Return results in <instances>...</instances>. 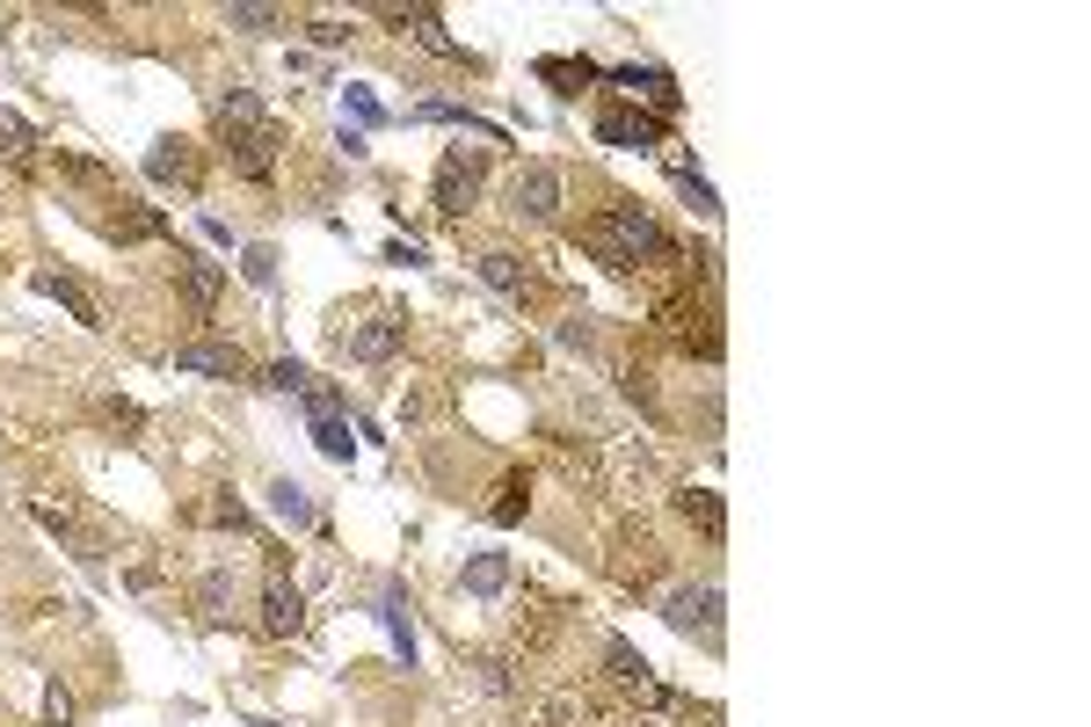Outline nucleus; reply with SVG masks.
<instances>
[{
    "label": "nucleus",
    "mask_w": 1091,
    "mask_h": 727,
    "mask_svg": "<svg viewBox=\"0 0 1091 727\" xmlns=\"http://www.w3.org/2000/svg\"><path fill=\"white\" fill-rule=\"evenodd\" d=\"M379 625L394 633V655L416 662V625H408V597H400V589H386V597H379Z\"/></svg>",
    "instance_id": "obj_20"
},
{
    "label": "nucleus",
    "mask_w": 1091,
    "mask_h": 727,
    "mask_svg": "<svg viewBox=\"0 0 1091 727\" xmlns=\"http://www.w3.org/2000/svg\"><path fill=\"white\" fill-rule=\"evenodd\" d=\"M117 233H124V241H154V233H160V211H124Z\"/></svg>",
    "instance_id": "obj_32"
},
{
    "label": "nucleus",
    "mask_w": 1091,
    "mask_h": 727,
    "mask_svg": "<svg viewBox=\"0 0 1091 727\" xmlns=\"http://www.w3.org/2000/svg\"><path fill=\"white\" fill-rule=\"evenodd\" d=\"M241 277L248 284H277V255H270V247H248V255H241Z\"/></svg>",
    "instance_id": "obj_30"
},
{
    "label": "nucleus",
    "mask_w": 1091,
    "mask_h": 727,
    "mask_svg": "<svg viewBox=\"0 0 1091 727\" xmlns=\"http://www.w3.org/2000/svg\"><path fill=\"white\" fill-rule=\"evenodd\" d=\"M233 168L248 175V182H270L277 175V124H262V131H233Z\"/></svg>",
    "instance_id": "obj_9"
},
{
    "label": "nucleus",
    "mask_w": 1091,
    "mask_h": 727,
    "mask_svg": "<svg viewBox=\"0 0 1091 727\" xmlns=\"http://www.w3.org/2000/svg\"><path fill=\"white\" fill-rule=\"evenodd\" d=\"M487 517H495V524H517V517H524V481H503V487H495Z\"/></svg>",
    "instance_id": "obj_29"
},
{
    "label": "nucleus",
    "mask_w": 1091,
    "mask_h": 727,
    "mask_svg": "<svg viewBox=\"0 0 1091 727\" xmlns=\"http://www.w3.org/2000/svg\"><path fill=\"white\" fill-rule=\"evenodd\" d=\"M175 284H182L197 320H211V313H219V292H225V270L211 255H197V247H175Z\"/></svg>",
    "instance_id": "obj_5"
},
{
    "label": "nucleus",
    "mask_w": 1091,
    "mask_h": 727,
    "mask_svg": "<svg viewBox=\"0 0 1091 727\" xmlns=\"http://www.w3.org/2000/svg\"><path fill=\"white\" fill-rule=\"evenodd\" d=\"M583 241H589V255L605 262V270H641V262H662V255H676L670 241H662V225L648 219L641 204H611V211H597V219L583 225Z\"/></svg>",
    "instance_id": "obj_1"
},
{
    "label": "nucleus",
    "mask_w": 1091,
    "mask_h": 727,
    "mask_svg": "<svg viewBox=\"0 0 1091 727\" xmlns=\"http://www.w3.org/2000/svg\"><path fill=\"white\" fill-rule=\"evenodd\" d=\"M36 292H44V298H59V306H66L73 320H81V328H103V306H95V298H87V292H81L73 277H59V270H44V277H36Z\"/></svg>",
    "instance_id": "obj_16"
},
{
    "label": "nucleus",
    "mask_w": 1091,
    "mask_h": 727,
    "mask_svg": "<svg viewBox=\"0 0 1091 727\" xmlns=\"http://www.w3.org/2000/svg\"><path fill=\"white\" fill-rule=\"evenodd\" d=\"M262 386H277V393H306V371H298L292 357H277L270 371H262Z\"/></svg>",
    "instance_id": "obj_31"
},
{
    "label": "nucleus",
    "mask_w": 1091,
    "mask_h": 727,
    "mask_svg": "<svg viewBox=\"0 0 1091 727\" xmlns=\"http://www.w3.org/2000/svg\"><path fill=\"white\" fill-rule=\"evenodd\" d=\"M538 81H554L560 95H575V87L597 81V66H589V59H538Z\"/></svg>",
    "instance_id": "obj_22"
},
{
    "label": "nucleus",
    "mask_w": 1091,
    "mask_h": 727,
    "mask_svg": "<svg viewBox=\"0 0 1091 727\" xmlns=\"http://www.w3.org/2000/svg\"><path fill=\"white\" fill-rule=\"evenodd\" d=\"M400 343H408V320H400V313H371V320H357V328L343 335V357L349 364H386V357H400Z\"/></svg>",
    "instance_id": "obj_6"
},
{
    "label": "nucleus",
    "mask_w": 1091,
    "mask_h": 727,
    "mask_svg": "<svg viewBox=\"0 0 1091 727\" xmlns=\"http://www.w3.org/2000/svg\"><path fill=\"white\" fill-rule=\"evenodd\" d=\"M343 117H349V124L364 131V124H386V109L371 103V87H349V95H343Z\"/></svg>",
    "instance_id": "obj_28"
},
{
    "label": "nucleus",
    "mask_w": 1091,
    "mask_h": 727,
    "mask_svg": "<svg viewBox=\"0 0 1091 727\" xmlns=\"http://www.w3.org/2000/svg\"><path fill=\"white\" fill-rule=\"evenodd\" d=\"M684 517H692L699 531H713V538H721L727 509H721V495H713V487H684Z\"/></svg>",
    "instance_id": "obj_24"
},
{
    "label": "nucleus",
    "mask_w": 1091,
    "mask_h": 727,
    "mask_svg": "<svg viewBox=\"0 0 1091 727\" xmlns=\"http://www.w3.org/2000/svg\"><path fill=\"white\" fill-rule=\"evenodd\" d=\"M408 30H416V44L422 52H437V59H466V44L437 22V8H408Z\"/></svg>",
    "instance_id": "obj_19"
},
{
    "label": "nucleus",
    "mask_w": 1091,
    "mask_h": 727,
    "mask_svg": "<svg viewBox=\"0 0 1091 727\" xmlns=\"http://www.w3.org/2000/svg\"><path fill=\"white\" fill-rule=\"evenodd\" d=\"M670 182H676V197H684L699 219H721V197H713V182H706V175H699L684 154H670Z\"/></svg>",
    "instance_id": "obj_15"
},
{
    "label": "nucleus",
    "mask_w": 1091,
    "mask_h": 727,
    "mask_svg": "<svg viewBox=\"0 0 1091 727\" xmlns=\"http://www.w3.org/2000/svg\"><path fill=\"white\" fill-rule=\"evenodd\" d=\"M175 371L182 379H241L248 357L233 343H211V335H197V343H175Z\"/></svg>",
    "instance_id": "obj_7"
},
{
    "label": "nucleus",
    "mask_w": 1091,
    "mask_h": 727,
    "mask_svg": "<svg viewBox=\"0 0 1091 727\" xmlns=\"http://www.w3.org/2000/svg\"><path fill=\"white\" fill-rule=\"evenodd\" d=\"M611 81H619V87H633V95H648V103H655L662 117H676V109H684V95H676V81H670L662 66H619Z\"/></svg>",
    "instance_id": "obj_11"
},
{
    "label": "nucleus",
    "mask_w": 1091,
    "mask_h": 727,
    "mask_svg": "<svg viewBox=\"0 0 1091 727\" xmlns=\"http://www.w3.org/2000/svg\"><path fill=\"white\" fill-rule=\"evenodd\" d=\"M211 109H219L225 131H262V124H270V117H262V103H255V87H241V81L219 87V103H211Z\"/></svg>",
    "instance_id": "obj_17"
},
{
    "label": "nucleus",
    "mask_w": 1091,
    "mask_h": 727,
    "mask_svg": "<svg viewBox=\"0 0 1091 727\" xmlns=\"http://www.w3.org/2000/svg\"><path fill=\"white\" fill-rule=\"evenodd\" d=\"M481 175H487V146H451L437 160V211L444 219H466L481 204Z\"/></svg>",
    "instance_id": "obj_2"
},
{
    "label": "nucleus",
    "mask_w": 1091,
    "mask_h": 727,
    "mask_svg": "<svg viewBox=\"0 0 1091 727\" xmlns=\"http://www.w3.org/2000/svg\"><path fill=\"white\" fill-rule=\"evenodd\" d=\"M662 619L676 625V633H706V641H721V589L713 582H684L662 597Z\"/></svg>",
    "instance_id": "obj_4"
},
{
    "label": "nucleus",
    "mask_w": 1091,
    "mask_h": 727,
    "mask_svg": "<svg viewBox=\"0 0 1091 727\" xmlns=\"http://www.w3.org/2000/svg\"><path fill=\"white\" fill-rule=\"evenodd\" d=\"M255 727H277V720H255Z\"/></svg>",
    "instance_id": "obj_36"
},
{
    "label": "nucleus",
    "mask_w": 1091,
    "mask_h": 727,
    "mask_svg": "<svg viewBox=\"0 0 1091 727\" xmlns=\"http://www.w3.org/2000/svg\"><path fill=\"white\" fill-rule=\"evenodd\" d=\"M589 720V698L583 692H554L546 706H538V727H583Z\"/></svg>",
    "instance_id": "obj_23"
},
{
    "label": "nucleus",
    "mask_w": 1091,
    "mask_h": 727,
    "mask_svg": "<svg viewBox=\"0 0 1091 727\" xmlns=\"http://www.w3.org/2000/svg\"><path fill=\"white\" fill-rule=\"evenodd\" d=\"M597 139H605V146H633V154H641V146L662 139V131L641 117V109H597Z\"/></svg>",
    "instance_id": "obj_12"
},
{
    "label": "nucleus",
    "mask_w": 1091,
    "mask_h": 727,
    "mask_svg": "<svg viewBox=\"0 0 1091 727\" xmlns=\"http://www.w3.org/2000/svg\"><path fill=\"white\" fill-rule=\"evenodd\" d=\"M277 8H225V30H241V36H270L277 30Z\"/></svg>",
    "instance_id": "obj_25"
},
{
    "label": "nucleus",
    "mask_w": 1091,
    "mask_h": 727,
    "mask_svg": "<svg viewBox=\"0 0 1091 727\" xmlns=\"http://www.w3.org/2000/svg\"><path fill=\"white\" fill-rule=\"evenodd\" d=\"M146 175H154V182H197V146L190 139H160L154 154H146Z\"/></svg>",
    "instance_id": "obj_13"
},
{
    "label": "nucleus",
    "mask_w": 1091,
    "mask_h": 727,
    "mask_svg": "<svg viewBox=\"0 0 1091 727\" xmlns=\"http://www.w3.org/2000/svg\"><path fill=\"white\" fill-rule=\"evenodd\" d=\"M306 30H313V44H321V52H335V44H349V30H343L335 15H313Z\"/></svg>",
    "instance_id": "obj_33"
},
{
    "label": "nucleus",
    "mask_w": 1091,
    "mask_h": 727,
    "mask_svg": "<svg viewBox=\"0 0 1091 727\" xmlns=\"http://www.w3.org/2000/svg\"><path fill=\"white\" fill-rule=\"evenodd\" d=\"M560 204H568V175H560L554 160H524V168L510 175V211H517V219H554Z\"/></svg>",
    "instance_id": "obj_3"
},
{
    "label": "nucleus",
    "mask_w": 1091,
    "mask_h": 727,
    "mask_svg": "<svg viewBox=\"0 0 1091 727\" xmlns=\"http://www.w3.org/2000/svg\"><path fill=\"white\" fill-rule=\"evenodd\" d=\"M473 270H481V284H495L503 298H532V284H538V277H532V262L510 255V247H487Z\"/></svg>",
    "instance_id": "obj_10"
},
{
    "label": "nucleus",
    "mask_w": 1091,
    "mask_h": 727,
    "mask_svg": "<svg viewBox=\"0 0 1091 727\" xmlns=\"http://www.w3.org/2000/svg\"><path fill=\"white\" fill-rule=\"evenodd\" d=\"M459 582H466V597H503L510 589V554H473Z\"/></svg>",
    "instance_id": "obj_18"
},
{
    "label": "nucleus",
    "mask_w": 1091,
    "mask_h": 727,
    "mask_svg": "<svg viewBox=\"0 0 1091 727\" xmlns=\"http://www.w3.org/2000/svg\"><path fill=\"white\" fill-rule=\"evenodd\" d=\"M197 604H204V619H233V575L204 568L197 575Z\"/></svg>",
    "instance_id": "obj_21"
},
{
    "label": "nucleus",
    "mask_w": 1091,
    "mask_h": 727,
    "mask_svg": "<svg viewBox=\"0 0 1091 727\" xmlns=\"http://www.w3.org/2000/svg\"><path fill=\"white\" fill-rule=\"evenodd\" d=\"M554 343L568 349V357H589V349H597V328H589L583 313H575V320H560V328H554Z\"/></svg>",
    "instance_id": "obj_27"
},
{
    "label": "nucleus",
    "mask_w": 1091,
    "mask_h": 727,
    "mask_svg": "<svg viewBox=\"0 0 1091 727\" xmlns=\"http://www.w3.org/2000/svg\"><path fill=\"white\" fill-rule=\"evenodd\" d=\"M44 713H52V720H59V727H66V720H73V692H66V684H52V692H44Z\"/></svg>",
    "instance_id": "obj_34"
},
{
    "label": "nucleus",
    "mask_w": 1091,
    "mask_h": 727,
    "mask_svg": "<svg viewBox=\"0 0 1091 727\" xmlns=\"http://www.w3.org/2000/svg\"><path fill=\"white\" fill-rule=\"evenodd\" d=\"M270 509H277V524H292V531H313V487L306 481H270Z\"/></svg>",
    "instance_id": "obj_14"
},
{
    "label": "nucleus",
    "mask_w": 1091,
    "mask_h": 727,
    "mask_svg": "<svg viewBox=\"0 0 1091 727\" xmlns=\"http://www.w3.org/2000/svg\"><path fill=\"white\" fill-rule=\"evenodd\" d=\"M262 633H270V641H292L298 625H306V597H298V582H284V575H270V582H262Z\"/></svg>",
    "instance_id": "obj_8"
},
{
    "label": "nucleus",
    "mask_w": 1091,
    "mask_h": 727,
    "mask_svg": "<svg viewBox=\"0 0 1091 727\" xmlns=\"http://www.w3.org/2000/svg\"><path fill=\"white\" fill-rule=\"evenodd\" d=\"M641 727H662V720H655V713H641Z\"/></svg>",
    "instance_id": "obj_35"
},
{
    "label": "nucleus",
    "mask_w": 1091,
    "mask_h": 727,
    "mask_svg": "<svg viewBox=\"0 0 1091 727\" xmlns=\"http://www.w3.org/2000/svg\"><path fill=\"white\" fill-rule=\"evenodd\" d=\"M30 146H36V131L15 117V109H0V154H8V160H22Z\"/></svg>",
    "instance_id": "obj_26"
}]
</instances>
